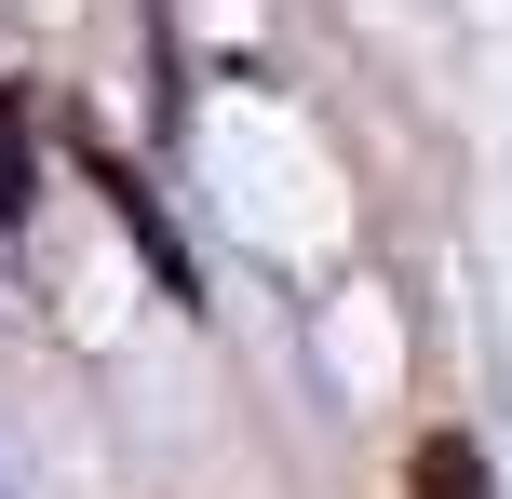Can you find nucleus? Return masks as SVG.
<instances>
[{
  "label": "nucleus",
  "mask_w": 512,
  "mask_h": 499,
  "mask_svg": "<svg viewBox=\"0 0 512 499\" xmlns=\"http://www.w3.org/2000/svg\"><path fill=\"white\" fill-rule=\"evenodd\" d=\"M405 499H499V473H486V446H472V432H418Z\"/></svg>",
  "instance_id": "f257e3e1"
},
{
  "label": "nucleus",
  "mask_w": 512,
  "mask_h": 499,
  "mask_svg": "<svg viewBox=\"0 0 512 499\" xmlns=\"http://www.w3.org/2000/svg\"><path fill=\"white\" fill-rule=\"evenodd\" d=\"M27 189H41V149H27V108L0 95V230L27 216Z\"/></svg>",
  "instance_id": "f03ea898"
}]
</instances>
